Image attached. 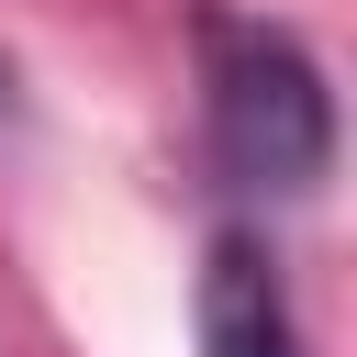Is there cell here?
I'll return each instance as SVG.
<instances>
[{
	"label": "cell",
	"instance_id": "cell-1",
	"mask_svg": "<svg viewBox=\"0 0 357 357\" xmlns=\"http://www.w3.org/2000/svg\"><path fill=\"white\" fill-rule=\"evenodd\" d=\"M201 123H212V167L234 190H268V201H301L324 190L335 167V89L312 67L301 33L257 22V11H223L201 0Z\"/></svg>",
	"mask_w": 357,
	"mask_h": 357
},
{
	"label": "cell",
	"instance_id": "cell-2",
	"mask_svg": "<svg viewBox=\"0 0 357 357\" xmlns=\"http://www.w3.org/2000/svg\"><path fill=\"white\" fill-rule=\"evenodd\" d=\"M201 357H312L301 312L279 290V257L257 234H234V223L201 245Z\"/></svg>",
	"mask_w": 357,
	"mask_h": 357
},
{
	"label": "cell",
	"instance_id": "cell-3",
	"mask_svg": "<svg viewBox=\"0 0 357 357\" xmlns=\"http://www.w3.org/2000/svg\"><path fill=\"white\" fill-rule=\"evenodd\" d=\"M0 123H11V67H0Z\"/></svg>",
	"mask_w": 357,
	"mask_h": 357
}]
</instances>
